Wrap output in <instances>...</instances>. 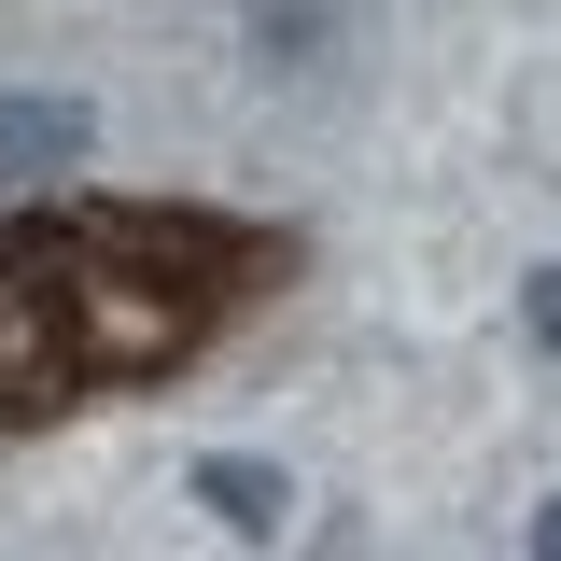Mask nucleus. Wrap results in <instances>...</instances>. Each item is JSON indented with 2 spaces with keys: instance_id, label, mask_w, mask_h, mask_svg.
I'll return each instance as SVG.
<instances>
[{
  "instance_id": "nucleus-5",
  "label": "nucleus",
  "mask_w": 561,
  "mask_h": 561,
  "mask_svg": "<svg viewBox=\"0 0 561 561\" xmlns=\"http://www.w3.org/2000/svg\"><path fill=\"white\" fill-rule=\"evenodd\" d=\"M534 548H548V561H561V505H548V519H534Z\"/></svg>"
},
{
  "instance_id": "nucleus-4",
  "label": "nucleus",
  "mask_w": 561,
  "mask_h": 561,
  "mask_svg": "<svg viewBox=\"0 0 561 561\" xmlns=\"http://www.w3.org/2000/svg\"><path fill=\"white\" fill-rule=\"evenodd\" d=\"M519 323H534V351L561 365V267H534V280H519Z\"/></svg>"
},
{
  "instance_id": "nucleus-1",
  "label": "nucleus",
  "mask_w": 561,
  "mask_h": 561,
  "mask_svg": "<svg viewBox=\"0 0 561 561\" xmlns=\"http://www.w3.org/2000/svg\"><path fill=\"white\" fill-rule=\"evenodd\" d=\"M280 267V239L225 210L43 197L0 210V408H99L183 351Z\"/></svg>"
},
{
  "instance_id": "nucleus-3",
  "label": "nucleus",
  "mask_w": 561,
  "mask_h": 561,
  "mask_svg": "<svg viewBox=\"0 0 561 561\" xmlns=\"http://www.w3.org/2000/svg\"><path fill=\"white\" fill-rule=\"evenodd\" d=\"M197 505L225 519V534H253V548H267L280 519H295V478H280V463H253V449H210V463H197Z\"/></svg>"
},
{
  "instance_id": "nucleus-2",
  "label": "nucleus",
  "mask_w": 561,
  "mask_h": 561,
  "mask_svg": "<svg viewBox=\"0 0 561 561\" xmlns=\"http://www.w3.org/2000/svg\"><path fill=\"white\" fill-rule=\"evenodd\" d=\"M84 140H99V113H84V99H0V197L70 183V169H84Z\"/></svg>"
}]
</instances>
